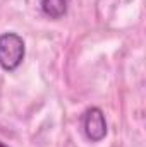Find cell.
Segmentation results:
<instances>
[{
  "label": "cell",
  "instance_id": "1",
  "mask_svg": "<svg viewBox=\"0 0 146 147\" xmlns=\"http://www.w3.org/2000/svg\"><path fill=\"white\" fill-rule=\"evenodd\" d=\"M24 41L16 33H5L0 36V67L5 70H16L24 60Z\"/></svg>",
  "mask_w": 146,
  "mask_h": 147
},
{
  "label": "cell",
  "instance_id": "2",
  "mask_svg": "<svg viewBox=\"0 0 146 147\" xmlns=\"http://www.w3.org/2000/svg\"><path fill=\"white\" fill-rule=\"evenodd\" d=\"M83 128L91 142L103 140L107 135V121L103 111L100 108H89L83 116Z\"/></svg>",
  "mask_w": 146,
  "mask_h": 147
},
{
  "label": "cell",
  "instance_id": "3",
  "mask_svg": "<svg viewBox=\"0 0 146 147\" xmlns=\"http://www.w3.org/2000/svg\"><path fill=\"white\" fill-rule=\"evenodd\" d=\"M69 0H41V10L52 19H60L67 12Z\"/></svg>",
  "mask_w": 146,
  "mask_h": 147
},
{
  "label": "cell",
  "instance_id": "4",
  "mask_svg": "<svg viewBox=\"0 0 146 147\" xmlns=\"http://www.w3.org/2000/svg\"><path fill=\"white\" fill-rule=\"evenodd\" d=\"M0 147H7V146H3V144H2V142H0Z\"/></svg>",
  "mask_w": 146,
  "mask_h": 147
}]
</instances>
